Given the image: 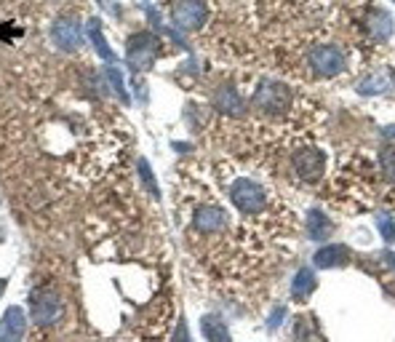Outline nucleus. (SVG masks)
<instances>
[{"label":"nucleus","mask_w":395,"mask_h":342,"mask_svg":"<svg viewBox=\"0 0 395 342\" xmlns=\"http://www.w3.org/2000/svg\"><path fill=\"white\" fill-rule=\"evenodd\" d=\"M30 310H32V321L38 326H54L65 316V302H62V297L56 295L54 289L38 286L30 295Z\"/></svg>","instance_id":"1"},{"label":"nucleus","mask_w":395,"mask_h":342,"mask_svg":"<svg viewBox=\"0 0 395 342\" xmlns=\"http://www.w3.org/2000/svg\"><path fill=\"white\" fill-rule=\"evenodd\" d=\"M227 195H230V201L235 204V209H238L241 214H259V211H264V206H267L264 187L257 184L254 180H246V177L230 182Z\"/></svg>","instance_id":"2"},{"label":"nucleus","mask_w":395,"mask_h":342,"mask_svg":"<svg viewBox=\"0 0 395 342\" xmlns=\"http://www.w3.org/2000/svg\"><path fill=\"white\" fill-rule=\"evenodd\" d=\"M158 54H160V41L150 32H139L129 41V65L136 72H145V70L153 67Z\"/></svg>","instance_id":"3"},{"label":"nucleus","mask_w":395,"mask_h":342,"mask_svg":"<svg viewBox=\"0 0 395 342\" xmlns=\"http://www.w3.org/2000/svg\"><path fill=\"white\" fill-rule=\"evenodd\" d=\"M291 163L297 169V174L308 182H315L321 174H323V166H326V156L318 150V147H302L291 156Z\"/></svg>","instance_id":"4"},{"label":"nucleus","mask_w":395,"mask_h":342,"mask_svg":"<svg viewBox=\"0 0 395 342\" xmlns=\"http://www.w3.org/2000/svg\"><path fill=\"white\" fill-rule=\"evenodd\" d=\"M310 65L318 75L331 78V75H339L345 70V56L337 46H318L310 51Z\"/></svg>","instance_id":"5"},{"label":"nucleus","mask_w":395,"mask_h":342,"mask_svg":"<svg viewBox=\"0 0 395 342\" xmlns=\"http://www.w3.org/2000/svg\"><path fill=\"white\" fill-rule=\"evenodd\" d=\"M288 102H291V94L284 83H262L254 94V107L267 113H281L288 107Z\"/></svg>","instance_id":"6"},{"label":"nucleus","mask_w":395,"mask_h":342,"mask_svg":"<svg viewBox=\"0 0 395 342\" xmlns=\"http://www.w3.org/2000/svg\"><path fill=\"white\" fill-rule=\"evenodd\" d=\"M174 22L182 30H198L206 22V6L200 0H176Z\"/></svg>","instance_id":"7"},{"label":"nucleus","mask_w":395,"mask_h":342,"mask_svg":"<svg viewBox=\"0 0 395 342\" xmlns=\"http://www.w3.org/2000/svg\"><path fill=\"white\" fill-rule=\"evenodd\" d=\"M51 38L62 51H78L83 43V30L75 19H59L51 27Z\"/></svg>","instance_id":"8"},{"label":"nucleus","mask_w":395,"mask_h":342,"mask_svg":"<svg viewBox=\"0 0 395 342\" xmlns=\"http://www.w3.org/2000/svg\"><path fill=\"white\" fill-rule=\"evenodd\" d=\"M193 228L203 235H214L227 228V214L222 211L220 206H200L193 217Z\"/></svg>","instance_id":"9"},{"label":"nucleus","mask_w":395,"mask_h":342,"mask_svg":"<svg viewBox=\"0 0 395 342\" xmlns=\"http://www.w3.org/2000/svg\"><path fill=\"white\" fill-rule=\"evenodd\" d=\"M27 321H24L22 308H8L0 321V340H22Z\"/></svg>","instance_id":"10"},{"label":"nucleus","mask_w":395,"mask_h":342,"mask_svg":"<svg viewBox=\"0 0 395 342\" xmlns=\"http://www.w3.org/2000/svg\"><path fill=\"white\" fill-rule=\"evenodd\" d=\"M315 286H318L315 273H312L310 268H302L299 273L294 275V281H291V297H294L297 302H305V299L315 292Z\"/></svg>","instance_id":"11"},{"label":"nucleus","mask_w":395,"mask_h":342,"mask_svg":"<svg viewBox=\"0 0 395 342\" xmlns=\"http://www.w3.org/2000/svg\"><path fill=\"white\" fill-rule=\"evenodd\" d=\"M350 259V249L342 246V244H334V246H326L315 254V265L318 268H339Z\"/></svg>","instance_id":"12"},{"label":"nucleus","mask_w":395,"mask_h":342,"mask_svg":"<svg viewBox=\"0 0 395 342\" xmlns=\"http://www.w3.org/2000/svg\"><path fill=\"white\" fill-rule=\"evenodd\" d=\"M214 105L220 107L224 115H241L243 113V99L238 96V92L233 86H222L217 96H214Z\"/></svg>","instance_id":"13"},{"label":"nucleus","mask_w":395,"mask_h":342,"mask_svg":"<svg viewBox=\"0 0 395 342\" xmlns=\"http://www.w3.org/2000/svg\"><path fill=\"white\" fill-rule=\"evenodd\" d=\"M369 27H372V35L376 41H390L393 38V17L385 11V8H376L369 19Z\"/></svg>","instance_id":"14"},{"label":"nucleus","mask_w":395,"mask_h":342,"mask_svg":"<svg viewBox=\"0 0 395 342\" xmlns=\"http://www.w3.org/2000/svg\"><path fill=\"white\" fill-rule=\"evenodd\" d=\"M308 233L312 241H323L331 235V220L323 211H310L308 214Z\"/></svg>","instance_id":"15"},{"label":"nucleus","mask_w":395,"mask_h":342,"mask_svg":"<svg viewBox=\"0 0 395 342\" xmlns=\"http://www.w3.org/2000/svg\"><path fill=\"white\" fill-rule=\"evenodd\" d=\"M390 86H393V75H390V72H382V75H372V78L361 81L358 94H363V96H372V94H385Z\"/></svg>","instance_id":"16"},{"label":"nucleus","mask_w":395,"mask_h":342,"mask_svg":"<svg viewBox=\"0 0 395 342\" xmlns=\"http://www.w3.org/2000/svg\"><path fill=\"white\" fill-rule=\"evenodd\" d=\"M88 35H91V41H94L96 54H99L102 59L112 62V59H115V51L107 46V41H105V35H102V24H99V19H91V24H88Z\"/></svg>","instance_id":"17"},{"label":"nucleus","mask_w":395,"mask_h":342,"mask_svg":"<svg viewBox=\"0 0 395 342\" xmlns=\"http://www.w3.org/2000/svg\"><path fill=\"white\" fill-rule=\"evenodd\" d=\"M200 329H203V337L211 342H222L227 340L230 334H227V329H224V323H220V319H214V316H209V319L200 321Z\"/></svg>","instance_id":"18"},{"label":"nucleus","mask_w":395,"mask_h":342,"mask_svg":"<svg viewBox=\"0 0 395 342\" xmlns=\"http://www.w3.org/2000/svg\"><path fill=\"white\" fill-rule=\"evenodd\" d=\"M376 228L382 233V238L387 241V244H393L395 241V220L390 214H376Z\"/></svg>","instance_id":"19"},{"label":"nucleus","mask_w":395,"mask_h":342,"mask_svg":"<svg viewBox=\"0 0 395 342\" xmlns=\"http://www.w3.org/2000/svg\"><path fill=\"white\" fill-rule=\"evenodd\" d=\"M379 163H382V169H385V174L390 177L395 182V145H387V147H382V153H379Z\"/></svg>","instance_id":"20"},{"label":"nucleus","mask_w":395,"mask_h":342,"mask_svg":"<svg viewBox=\"0 0 395 342\" xmlns=\"http://www.w3.org/2000/svg\"><path fill=\"white\" fill-rule=\"evenodd\" d=\"M139 177H142V182L147 187V193H150L153 198H158L160 193H158V184H155V177H153V171H150V163L145 158L139 160Z\"/></svg>","instance_id":"21"},{"label":"nucleus","mask_w":395,"mask_h":342,"mask_svg":"<svg viewBox=\"0 0 395 342\" xmlns=\"http://www.w3.org/2000/svg\"><path fill=\"white\" fill-rule=\"evenodd\" d=\"M105 75L110 78L112 89L118 92V96H120L123 102H129V94H126V89H123V75H120V72H118L115 67H107V70H105Z\"/></svg>","instance_id":"22"},{"label":"nucleus","mask_w":395,"mask_h":342,"mask_svg":"<svg viewBox=\"0 0 395 342\" xmlns=\"http://www.w3.org/2000/svg\"><path fill=\"white\" fill-rule=\"evenodd\" d=\"M284 316H286V310H284V308H278V310L273 313V319H270V329H275V326L284 321Z\"/></svg>","instance_id":"23"},{"label":"nucleus","mask_w":395,"mask_h":342,"mask_svg":"<svg viewBox=\"0 0 395 342\" xmlns=\"http://www.w3.org/2000/svg\"><path fill=\"white\" fill-rule=\"evenodd\" d=\"M385 257H387V262H390V265H393V268H395V254H390V251H387Z\"/></svg>","instance_id":"24"},{"label":"nucleus","mask_w":395,"mask_h":342,"mask_svg":"<svg viewBox=\"0 0 395 342\" xmlns=\"http://www.w3.org/2000/svg\"><path fill=\"white\" fill-rule=\"evenodd\" d=\"M3 289H6V278H0V295H3Z\"/></svg>","instance_id":"25"}]
</instances>
